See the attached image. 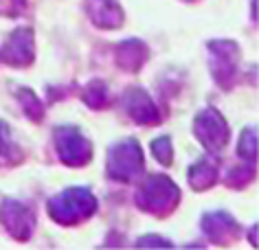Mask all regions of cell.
<instances>
[{
    "label": "cell",
    "instance_id": "1",
    "mask_svg": "<svg viewBox=\"0 0 259 250\" xmlns=\"http://www.w3.org/2000/svg\"><path fill=\"white\" fill-rule=\"evenodd\" d=\"M97 207L99 202L88 187H70L53 195L47 204L51 220L62 226H75L79 222H86L88 217L95 215Z\"/></svg>",
    "mask_w": 259,
    "mask_h": 250
},
{
    "label": "cell",
    "instance_id": "2",
    "mask_svg": "<svg viewBox=\"0 0 259 250\" xmlns=\"http://www.w3.org/2000/svg\"><path fill=\"white\" fill-rule=\"evenodd\" d=\"M134 202L141 211L156 217H167L174 213V209L180 202V189L178 184L167 176L160 174H152L147 176L134 195Z\"/></svg>",
    "mask_w": 259,
    "mask_h": 250
},
{
    "label": "cell",
    "instance_id": "3",
    "mask_svg": "<svg viewBox=\"0 0 259 250\" xmlns=\"http://www.w3.org/2000/svg\"><path fill=\"white\" fill-rule=\"evenodd\" d=\"M143 169H145L143 149H141L137 138H123L108 149L106 171L110 180L125 184L137 182L143 176Z\"/></svg>",
    "mask_w": 259,
    "mask_h": 250
},
{
    "label": "cell",
    "instance_id": "4",
    "mask_svg": "<svg viewBox=\"0 0 259 250\" xmlns=\"http://www.w3.org/2000/svg\"><path fill=\"white\" fill-rule=\"evenodd\" d=\"M209 48V68L215 83L224 90H231L237 81L239 70V46L233 40H211Z\"/></svg>",
    "mask_w": 259,
    "mask_h": 250
},
{
    "label": "cell",
    "instance_id": "5",
    "mask_svg": "<svg viewBox=\"0 0 259 250\" xmlns=\"http://www.w3.org/2000/svg\"><path fill=\"white\" fill-rule=\"evenodd\" d=\"M53 143L60 160L68 167H83L93 160V143L75 125H57L53 130Z\"/></svg>",
    "mask_w": 259,
    "mask_h": 250
},
{
    "label": "cell",
    "instance_id": "6",
    "mask_svg": "<svg viewBox=\"0 0 259 250\" xmlns=\"http://www.w3.org/2000/svg\"><path fill=\"white\" fill-rule=\"evenodd\" d=\"M193 134H196V138L202 143L206 152L218 156V154L224 152L226 143H229L231 130L222 112L209 106L204 110H200L193 119Z\"/></svg>",
    "mask_w": 259,
    "mask_h": 250
},
{
    "label": "cell",
    "instance_id": "7",
    "mask_svg": "<svg viewBox=\"0 0 259 250\" xmlns=\"http://www.w3.org/2000/svg\"><path fill=\"white\" fill-rule=\"evenodd\" d=\"M0 224L7 228V233L18 241L31 239L35 230V213L27 204L7 197L0 202Z\"/></svg>",
    "mask_w": 259,
    "mask_h": 250
},
{
    "label": "cell",
    "instance_id": "8",
    "mask_svg": "<svg viewBox=\"0 0 259 250\" xmlns=\"http://www.w3.org/2000/svg\"><path fill=\"white\" fill-rule=\"evenodd\" d=\"M121 106L127 112V117L139 125H158L163 121L158 106L154 104L150 92L141 86H130L121 97Z\"/></svg>",
    "mask_w": 259,
    "mask_h": 250
},
{
    "label": "cell",
    "instance_id": "9",
    "mask_svg": "<svg viewBox=\"0 0 259 250\" xmlns=\"http://www.w3.org/2000/svg\"><path fill=\"white\" fill-rule=\"evenodd\" d=\"M3 62L14 68H24L33 64L35 57V33L31 27H18L11 31L9 40L3 46Z\"/></svg>",
    "mask_w": 259,
    "mask_h": 250
},
{
    "label": "cell",
    "instance_id": "10",
    "mask_svg": "<svg viewBox=\"0 0 259 250\" xmlns=\"http://www.w3.org/2000/svg\"><path fill=\"white\" fill-rule=\"evenodd\" d=\"M200 226H202L204 235L209 237L213 243L218 246H229L239 237L242 228H239V222L226 211H211V213H204L202 220H200Z\"/></svg>",
    "mask_w": 259,
    "mask_h": 250
},
{
    "label": "cell",
    "instance_id": "11",
    "mask_svg": "<svg viewBox=\"0 0 259 250\" xmlns=\"http://www.w3.org/2000/svg\"><path fill=\"white\" fill-rule=\"evenodd\" d=\"M147 57H150V46L139 37H127V40L116 44L114 48L116 66L127 70V73H139L147 62Z\"/></svg>",
    "mask_w": 259,
    "mask_h": 250
},
{
    "label": "cell",
    "instance_id": "12",
    "mask_svg": "<svg viewBox=\"0 0 259 250\" xmlns=\"http://www.w3.org/2000/svg\"><path fill=\"white\" fill-rule=\"evenodd\" d=\"M86 14L99 29H119L125 16L119 5V0H83Z\"/></svg>",
    "mask_w": 259,
    "mask_h": 250
},
{
    "label": "cell",
    "instance_id": "13",
    "mask_svg": "<svg viewBox=\"0 0 259 250\" xmlns=\"http://www.w3.org/2000/svg\"><path fill=\"white\" fill-rule=\"evenodd\" d=\"M187 176H189V184H191V187L196 189V191H206V189H211L213 184L218 182V178H220L218 158L213 156V154H209V156L196 160V163L189 167Z\"/></svg>",
    "mask_w": 259,
    "mask_h": 250
},
{
    "label": "cell",
    "instance_id": "14",
    "mask_svg": "<svg viewBox=\"0 0 259 250\" xmlns=\"http://www.w3.org/2000/svg\"><path fill=\"white\" fill-rule=\"evenodd\" d=\"M24 160L22 147L16 143L11 127L0 121V167H9V165H20Z\"/></svg>",
    "mask_w": 259,
    "mask_h": 250
},
{
    "label": "cell",
    "instance_id": "15",
    "mask_svg": "<svg viewBox=\"0 0 259 250\" xmlns=\"http://www.w3.org/2000/svg\"><path fill=\"white\" fill-rule=\"evenodd\" d=\"M108 97H110L108 86H106V81H101V79L88 81L86 86H83V90H81L83 104H86L88 108H93V110H101V108H106L108 106Z\"/></svg>",
    "mask_w": 259,
    "mask_h": 250
},
{
    "label": "cell",
    "instance_id": "16",
    "mask_svg": "<svg viewBox=\"0 0 259 250\" xmlns=\"http://www.w3.org/2000/svg\"><path fill=\"white\" fill-rule=\"evenodd\" d=\"M252 178H255V163H239V165H235L233 169H229V174H226V178H224V182L229 184L231 189H242V187H246Z\"/></svg>",
    "mask_w": 259,
    "mask_h": 250
},
{
    "label": "cell",
    "instance_id": "17",
    "mask_svg": "<svg viewBox=\"0 0 259 250\" xmlns=\"http://www.w3.org/2000/svg\"><path fill=\"white\" fill-rule=\"evenodd\" d=\"M18 99H20V104L24 108V114H27L31 121L40 123L44 117V106H42V101L35 97V92L31 90V88H20V90H18Z\"/></svg>",
    "mask_w": 259,
    "mask_h": 250
},
{
    "label": "cell",
    "instance_id": "18",
    "mask_svg": "<svg viewBox=\"0 0 259 250\" xmlns=\"http://www.w3.org/2000/svg\"><path fill=\"white\" fill-rule=\"evenodd\" d=\"M237 156L246 163H255L257 160V132L255 127H246L239 136L237 143Z\"/></svg>",
    "mask_w": 259,
    "mask_h": 250
},
{
    "label": "cell",
    "instance_id": "19",
    "mask_svg": "<svg viewBox=\"0 0 259 250\" xmlns=\"http://www.w3.org/2000/svg\"><path fill=\"white\" fill-rule=\"evenodd\" d=\"M152 154L160 165L169 167L174 160V147H171V138L169 136H158L152 140Z\"/></svg>",
    "mask_w": 259,
    "mask_h": 250
},
{
    "label": "cell",
    "instance_id": "20",
    "mask_svg": "<svg viewBox=\"0 0 259 250\" xmlns=\"http://www.w3.org/2000/svg\"><path fill=\"white\" fill-rule=\"evenodd\" d=\"M137 246H174V243L169 239H163V237H156V235H145V237H141V239H137Z\"/></svg>",
    "mask_w": 259,
    "mask_h": 250
},
{
    "label": "cell",
    "instance_id": "21",
    "mask_svg": "<svg viewBox=\"0 0 259 250\" xmlns=\"http://www.w3.org/2000/svg\"><path fill=\"white\" fill-rule=\"evenodd\" d=\"M187 3H196V0H187Z\"/></svg>",
    "mask_w": 259,
    "mask_h": 250
}]
</instances>
